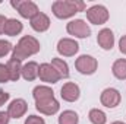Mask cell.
I'll list each match as a JSON object with an SVG mask.
<instances>
[{
  "label": "cell",
  "instance_id": "cell-1",
  "mask_svg": "<svg viewBox=\"0 0 126 124\" xmlns=\"http://www.w3.org/2000/svg\"><path fill=\"white\" fill-rule=\"evenodd\" d=\"M85 9L87 4L82 0H56L51 4V12L57 19H69Z\"/></svg>",
  "mask_w": 126,
  "mask_h": 124
},
{
  "label": "cell",
  "instance_id": "cell-2",
  "mask_svg": "<svg viewBox=\"0 0 126 124\" xmlns=\"http://www.w3.org/2000/svg\"><path fill=\"white\" fill-rule=\"evenodd\" d=\"M40 50H41V45H40V41L35 37H32V35H24L18 41V44L13 47L12 59L24 62L28 57L35 56L37 53H40Z\"/></svg>",
  "mask_w": 126,
  "mask_h": 124
},
{
  "label": "cell",
  "instance_id": "cell-3",
  "mask_svg": "<svg viewBox=\"0 0 126 124\" xmlns=\"http://www.w3.org/2000/svg\"><path fill=\"white\" fill-rule=\"evenodd\" d=\"M10 6L16 9V12L24 19H30V21L40 12L37 3H34L31 0H10Z\"/></svg>",
  "mask_w": 126,
  "mask_h": 124
},
{
  "label": "cell",
  "instance_id": "cell-4",
  "mask_svg": "<svg viewBox=\"0 0 126 124\" xmlns=\"http://www.w3.org/2000/svg\"><path fill=\"white\" fill-rule=\"evenodd\" d=\"M85 13H87L88 22L93 24V25H104L110 18L109 9L103 4H94V6L88 7Z\"/></svg>",
  "mask_w": 126,
  "mask_h": 124
},
{
  "label": "cell",
  "instance_id": "cell-5",
  "mask_svg": "<svg viewBox=\"0 0 126 124\" xmlns=\"http://www.w3.org/2000/svg\"><path fill=\"white\" fill-rule=\"evenodd\" d=\"M75 69L81 73V74H85V76H90V74H94L98 69V62L97 59L93 56H88V54H82L79 56L76 60H75Z\"/></svg>",
  "mask_w": 126,
  "mask_h": 124
},
{
  "label": "cell",
  "instance_id": "cell-6",
  "mask_svg": "<svg viewBox=\"0 0 126 124\" xmlns=\"http://www.w3.org/2000/svg\"><path fill=\"white\" fill-rule=\"evenodd\" d=\"M66 31L73 38H88L91 35V28L84 19H73L66 24Z\"/></svg>",
  "mask_w": 126,
  "mask_h": 124
},
{
  "label": "cell",
  "instance_id": "cell-7",
  "mask_svg": "<svg viewBox=\"0 0 126 124\" xmlns=\"http://www.w3.org/2000/svg\"><path fill=\"white\" fill-rule=\"evenodd\" d=\"M38 77H40L41 82H44V83H50V85L57 83V82L62 79L60 74L57 73V70L51 66V63H43V64H40V69H38Z\"/></svg>",
  "mask_w": 126,
  "mask_h": 124
},
{
  "label": "cell",
  "instance_id": "cell-8",
  "mask_svg": "<svg viewBox=\"0 0 126 124\" xmlns=\"http://www.w3.org/2000/svg\"><path fill=\"white\" fill-rule=\"evenodd\" d=\"M122 101V95L116 88H106L100 95V102L106 108H116Z\"/></svg>",
  "mask_w": 126,
  "mask_h": 124
},
{
  "label": "cell",
  "instance_id": "cell-9",
  "mask_svg": "<svg viewBox=\"0 0 126 124\" xmlns=\"http://www.w3.org/2000/svg\"><path fill=\"white\" fill-rule=\"evenodd\" d=\"M79 51V44L73 38H60L57 42V53L63 57H73Z\"/></svg>",
  "mask_w": 126,
  "mask_h": 124
},
{
  "label": "cell",
  "instance_id": "cell-10",
  "mask_svg": "<svg viewBox=\"0 0 126 124\" xmlns=\"http://www.w3.org/2000/svg\"><path fill=\"white\" fill-rule=\"evenodd\" d=\"M28 111V102L24 98H16L7 105V114L10 118H21Z\"/></svg>",
  "mask_w": 126,
  "mask_h": 124
},
{
  "label": "cell",
  "instance_id": "cell-11",
  "mask_svg": "<svg viewBox=\"0 0 126 124\" xmlns=\"http://www.w3.org/2000/svg\"><path fill=\"white\" fill-rule=\"evenodd\" d=\"M60 96H62L63 101H66V102H75L81 96V89H79V86L76 83L66 82L62 86V89H60Z\"/></svg>",
  "mask_w": 126,
  "mask_h": 124
},
{
  "label": "cell",
  "instance_id": "cell-12",
  "mask_svg": "<svg viewBox=\"0 0 126 124\" xmlns=\"http://www.w3.org/2000/svg\"><path fill=\"white\" fill-rule=\"evenodd\" d=\"M35 110L44 115H54L59 112L60 110V104L56 98L47 99V101H41V102H35Z\"/></svg>",
  "mask_w": 126,
  "mask_h": 124
},
{
  "label": "cell",
  "instance_id": "cell-13",
  "mask_svg": "<svg viewBox=\"0 0 126 124\" xmlns=\"http://www.w3.org/2000/svg\"><path fill=\"white\" fill-rule=\"evenodd\" d=\"M114 34L110 28H103L97 35V44L106 51H110L114 47Z\"/></svg>",
  "mask_w": 126,
  "mask_h": 124
},
{
  "label": "cell",
  "instance_id": "cell-14",
  "mask_svg": "<svg viewBox=\"0 0 126 124\" xmlns=\"http://www.w3.org/2000/svg\"><path fill=\"white\" fill-rule=\"evenodd\" d=\"M50 18L44 13V12H38L31 21H30V25L35 32H46L50 28Z\"/></svg>",
  "mask_w": 126,
  "mask_h": 124
},
{
  "label": "cell",
  "instance_id": "cell-15",
  "mask_svg": "<svg viewBox=\"0 0 126 124\" xmlns=\"http://www.w3.org/2000/svg\"><path fill=\"white\" fill-rule=\"evenodd\" d=\"M32 98L35 99V102H41V101H47L54 98V92L50 86L47 85H38L32 89Z\"/></svg>",
  "mask_w": 126,
  "mask_h": 124
},
{
  "label": "cell",
  "instance_id": "cell-16",
  "mask_svg": "<svg viewBox=\"0 0 126 124\" xmlns=\"http://www.w3.org/2000/svg\"><path fill=\"white\" fill-rule=\"evenodd\" d=\"M22 62L16 60V59H9L6 63V67H7V73H9V79L10 82H18L19 77H21V73H22Z\"/></svg>",
  "mask_w": 126,
  "mask_h": 124
},
{
  "label": "cell",
  "instance_id": "cell-17",
  "mask_svg": "<svg viewBox=\"0 0 126 124\" xmlns=\"http://www.w3.org/2000/svg\"><path fill=\"white\" fill-rule=\"evenodd\" d=\"M38 69H40V64L37 62H28L22 66V73H21V77H24L27 82H32L38 77Z\"/></svg>",
  "mask_w": 126,
  "mask_h": 124
},
{
  "label": "cell",
  "instance_id": "cell-18",
  "mask_svg": "<svg viewBox=\"0 0 126 124\" xmlns=\"http://www.w3.org/2000/svg\"><path fill=\"white\" fill-rule=\"evenodd\" d=\"M24 31V25L19 19L15 18H7L6 25H4V35L7 37H16Z\"/></svg>",
  "mask_w": 126,
  "mask_h": 124
},
{
  "label": "cell",
  "instance_id": "cell-19",
  "mask_svg": "<svg viewBox=\"0 0 126 124\" xmlns=\"http://www.w3.org/2000/svg\"><path fill=\"white\" fill-rule=\"evenodd\" d=\"M111 73L116 79L126 80V59H119L113 63L111 66Z\"/></svg>",
  "mask_w": 126,
  "mask_h": 124
},
{
  "label": "cell",
  "instance_id": "cell-20",
  "mask_svg": "<svg viewBox=\"0 0 126 124\" xmlns=\"http://www.w3.org/2000/svg\"><path fill=\"white\" fill-rule=\"evenodd\" d=\"M57 123L59 124H78L79 123V115L78 112L72 111V110H66L60 112L59 118H57Z\"/></svg>",
  "mask_w": 126,
  "mask_h": 124
},
{
  "label": "cell",
  "instance_id": "cell-21",
  "mask_svg": "<svg viewBox=\"0 0 126 124\" xmlns=\"http://www.w3.org/2000/svg\"><path fill=\"white\" fill-rule=\"evenodd\" d=\"M51 66L57 70V73L60 74V77L62 79H67L69 77V66H67V63L64 62L63 59H59V57H54V59H51Z\"/></svg>",
  "mask_w": 126,
  "mask_h": 124
},
{
  "label": "cell",
  "instance_id": "cell-22",
  "mask_svg": "<svg viewBox=\"0 0 126 124\" xmlns=\"http://www.w3.org/2000/svg\"><path fill=\"white\" fill-rule=\"evenodd\" d=\"M88 120L93 124H106L107 123V115H106V112L103 110L93 108L88 112Z\"/></svg>",
  "mask_w": 126,
  "mask_h": 124
},
{
  "label": "cell",
  "instance_id": "cell-23",
  "mask_svg": "<svg viewBox=\"0 0 126 124\" xmlns=\"http://www.w3.org/2000/svg\"><path fill=\"white\" fill-rule=\"evenodd\" d=\"M10 51H13V45L6 39H0V57L7 56Z\"/></svg>",
  "mask_w": 126,
  "mask_h": 124
},
{
  "label": "cell",
  "instance_id": "cell-24",
  "mask_svg": "<svg viewBox=\"0 0 126 124\" xmlns=\"http://www.w3.org/2000/svg\"><path fill=\"white\" fill-rule=\"evenodd\" d=\"M6 82H10L9 73H7V67H6V64L0 63V83H6Z\"/></svg>",
  "mask_w": 126,
  "mask_h": 124
},
{
  "label": "cell",
  "instance_id": "cell-25",
  "mask_svg": "<svg viewBox=\"0 0 126 124\" xmlns=\"http://www.w3.org/2000/svg\"><path fill=\"white\" fill-rule=\"evenodd\" d=\"M25 124H46L44 121V118L43 117H40V115H28L27 117V120H25Z\"/></svg>",
  "mask_w": 126,
  "mask_h": 124
},
{
  "label": "cell",
  "instance_id": "cell-26",
  "mask_svg": "<svg viewBox=\"0 0 126 124\" xmlns=\"http://www.w3.org/2000/svg\"><path fill=\"white\" fill-rule=\"evenodd\" d=\"M119 51L126 56V35H122L119 39Z\"/></svg>",
  "mask_w": 126,
  "mask_h": 124
},
{
  "label": "cell",
  "instance_id": "cell-27",
  "mask_svg": "<svg viewBox=\"0 0 126 124\" xmlns=\"http://www.w3.org/2000/svg\"><path fill=\"white\" fill-rule=\"evenodd\" d=\"M10 117L7 114V111H0V124H9Z\"/></svg>",
  "mask_w": 126,
  "mask_h": 124
},
{
  "label": "cell",
  "instance_id": "cell-28",
  "mask_svg": "<svg viewBox=\"0 0 126 124\" xmlns=\"http://www.w3.org/2000/svg\"><path fill=\"white\" fill-rule=\"evenodd\" d=\"M9 98H10V95H9V93L0 89V107H1V105H4V104L9 101Z\"/></svg>",
  "mask_w": 126,
  "mask_h": 124
},
{
  "label": "cell",
  "instance_id": "cell-29",
  "mask_svg": "<svg viewBox=\"0 0 126 124\" xmlns=\"http://www.w3.org/2000/svg\"><path fill=\"white\" fill-rule=\"evenodd\" d=\"M6 21H7V18H6L4 15H0V35L4 34V25H6Z\"/></svg>",
  "mask_w": 126,
  "mask_h": 124
},
{
  "label": "cell",
  "instance_id": "cell-30",
  "mask_svg": "<svg viewBox=\"0 0 126 124\" xmlns=\"http://www.w3.org/2000/svg\"><path fill=\"white\" fill-rule=\"evenodd\" d=\"M110 124H126L125 121H113V123H110Z\"/></svg>",
  "mask_w": 126,
  "mask_h": 124
}]
</instances>
